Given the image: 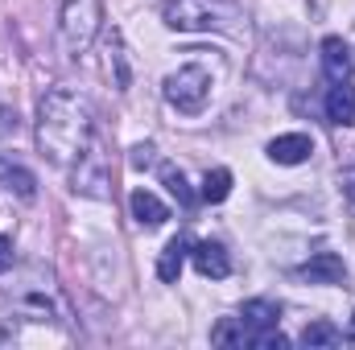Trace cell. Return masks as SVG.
Segmentation results:
<instances>
[{
  "mask_svg": "<svg viewBox=\"0 0 355 350\" xmlns=\"http://www.w3.org/2000/svg\"><path fill=\"white\" fill-rule=\"evenodd\" d=\"M297 272H302V280H310V284H343V280H347V268H343V260H339L335 252H314Z\"/></svg>",
  "mask_w": 355,
  "mask_h": 350,
  "instance_id": "ba28073f",
  "label": "cell"
},
{
  "mask_svg": "<svg viewBox=\"0 0 355 350\" xmlns=\"http://www.w3.org/2000/svg\"><path fill=\"white\" fill-rule=\"evenodd\" d=\"M327 120L339 128H355V87L347 83H331L327 91Z\"/></svg>",
  "mask_w": 355,
  "mask_h": 350,
  "instance_id": "8fae6325",
  "label": "cell"
},
{
  "mask_svg": "<svg viewBox=\"0 0 355 350\" xmlns=\"http://www.w3.org/2000/svg\"><path fill=\"white\" fill-rule=\"evenodd\" d=\"M314 153V140L306 132H285L277 140H268V161L272 165H306Z\"/></svg>",
  "mask_w": 355,
  "mask_h": 350,
  "instance_id": "52a82bcc",
  "label": "cell"
},
{
  "mask_svg": "<svg viewBox=\"0 0 355 350\" xmlns=\"http://www.w3.org/2000/svg\"><path fill=\"white\" fill-rule=\"evenodd\" d=\"M211 342H215V347H252V334L244 330L240 317H227V322H219V326L211 330Z\"/></svg>",
  "mask_w": 355,
  "mask_h": 350,
  "instance_id": "5bb4252c",
  "label": "cell"
},
{
  "mask_svg": "<svg viewBox=\"0 0 355 350\" xmlns=\"http://www.w3.org/2000/svg\"><path fill=\"white\" fill-rule=\"evenodd\" d=\"M211 75H207V66H198V62H186V66H178L166 75V83H162V95H166V103L174 107L178 116H202L207 111V103H211Z\"/></svg>",
  "mask_w": 355,
  "mask_h": 350,
  "instance_id": "277c9868",
  "label": "cell"
},
{
  "mask_svg": "<svg viewBox=\"0 0 355 350\" xmlns=\"http://www.w3.org/2000/svg\"><path fill=\"white\" fill-rule=\"evenodd\" d=\"M145 165H153V145H137L132 149V169H145Z\"/></svg>",
  "mask_w": 355,
  "mask_h": 350,
  "instance_id": "7402d4cb",
  "label": "cell"
},
{
  "mask_svg": "<svg viewBox=\"0 0 355 350\" xmlns=\"http://www.w3.org/2000/svg\"><path fill=\"white\" fill-rule=\"evenodd\" d=\"M128 206H132V219H137L145 231H157V227H166V219H170V206H166L153 190H132Z\"/></svg>",
  "mask_w": 355,
  "mask_h": 350,
  "instance_id": "9c48e42d",
  "label": "cell"
},
{
  "mask_svg": "<svg viewBox=\"0 0 355 350\" xmlns=\"http://www.w3.org/2000/svg\"><path fill=\"white\" fill-rule=\"evenodd\" d=\"M0 190L12 194L17 202H33L37 198V177L29 174L21 161H12L8 153H0Z\"/></svg>",
  "mask_w": 355,
  "mask_h": 350,
  "instance_id": "8992f818",
  "label": "cell"
},
{
  "mask_svg": "<svg viewBox=\"0 0 355 350\" xmlns=\"http://www.w3.org/2000/svg\"><path fill=\"white\" fill-rule=\"evenodd\" d=\"M12 260H17V248H12V235H0V276L12 268Z\"/></svg>",
  "mask_w": 355,
  "mask_h": 350,
  "instance_id": "44dd1931",
  "label": "cell"
},
{
  "mask_svg": "<svg viewBox=\"0 0 355 350\" xmlns=\"http://www.w3.org/2000/svg\"><path fill=\"white\" fill-rule=\"evenodd\" d=\"M186 256H190V239H186V235H174V239L162 248V256H157V276H162L166 284H178Z\"/></svg>",
  "mask_w": 355,
  "mask_h": 350,
  "instance_id": "7c38bea8",
  "label": "cell"
},
{
  "mask_svg": "<svg viewBox=\"0 0 355 350\" xmlns=\"http://www.w3.org/2000/svg\"><path fill=\"white\" fill-rule=\"evenodd\" d=\"M107 46H112V66H116V87L128 91V62H124V46H120V33L112 29V37H107Z\"/></svg>",
  "mask_w": 355,
  "mask_h": 350,
  "instance_id": "e0dca14e",
  "label": "cell"
},
{
  "mask_svg": "<svg viewBox=\"0 0 355 350\" xmlns=\"http://www.w3.org/2000/svg\"><path fill=\"white\" fill-rule=\"evenodd\" d=\"M103 29V0H62L58 4V37L71 58H83Z\"/></svg>",
  "mask_w": 355,
  "mask_h": 350,
  "instance_id": "3957f363",
  "label": "cell"
},
{
  "mask_svg": "<svg viewBox=\"0 0 355 350\" xmlns=\"http://www.w3.org/2000/svg\"><path fill=\"white\" fill-rule=\"evenodd\" d=\"M162 177H166V185H170V194H174L182 206H190L194 202V194H190V185H186V177H182V169H174V165H166L162 169Z\"/></svg>",
  "mask_w": 355,
  "mask_h": 350,
  "instance_id": "ac0fdd59",
  "label": "cell"
},
{
  "mask_svg": "<svg viewBox=\"0 0 355 350\" xmlns=\"http://www.w3.org/2000/svg\"><path fill=\"white\" fill-rule=\"evenodd\" d=\"M232 194V169H207V177H202V190H198V198L202 202H223Z\"/></svg>",
  "mask_w": 355,
  "mask_h": 350,
  "instance_id": "9a60e30c",
  "label": "cell"
},
{
  "mask_svg": "<svg viewBox=\"0 0 355 350\" xmlns=\"http://www.w3.org/2000/svg\"><path fill=\"white\" fill-rule=\"evenodd\" d=\"M352 334H355V317H352Z\"/></svg>",
  "mask_w": 355,
  "mask_h": 350,
  "instance_id": "603a6c76",
  "label": "cell"
},
{
  "mask_svg": "<svg viewBox=\"0 0 355 350\" xmlns=\"http://www.w3.org/2000/svg\"><path fill=\"white\" fill-rule=\"evenodd\" d=\"M190 260H194V272L207 276V280H223V276H232V256H227L223 243H215V239L190 243Z\"/></svg>",
  "mask_w": 355,
  "mask_h": 350,
  "instance_id": "5b68a950",
  "label": "cell"
},
{
  "mask_svg": "<svg viewBox=\"0 0 355 350\" xmlns=\"http://www.w3.org/2000/svg\"><path fill=\"white\" fill-rule=\"evenodd\" d=\"M339 194H343L347 210L355 214V165H347V169H339Z\"/></svg>",
  "mask_w": 355,
  "mask_h": 350,
  "instance_id": "d6986e66",
  "label": "cell"
},
{
  "mask_svg": "<svg viewBox=\"0 0 355 350\" xmlns=\"http://www.w3.org/2000/svg\"><path fill=\"white\" fill-rule=\"evenodd\" d=\"M252 347H261V350H285V347H289V338L272 326V330H265V334H257V338H252Z\"/></svg>",
  "mask_w": 355,
  "mask_h": 350,
  "instance_id": "ffe728a7",
  "label": "cell"
},
{
  "mask_svg": "<svg viewBox=\"0 0 355 350\" xmlns=\"http://www.w3.org/2000/svg\"><path fill=\"white\" fill-rule=\"evenodd\" d=\"M322 75L331 83H347L352 79V50L343 37H322Z\"/></svg>",
  "mask_w": 355,
  "mask_h": 350,
  "instance_id": "30bf717a",
  "label": "cell"
},
{
  "mask_svg": "<svg viewBox=\"0 0 355 350\" xmlns=\"http://www.w3.org/2000/svg\"><path fill=\"white\" fill-rule=\"evenodd\" d=\"M339 338H343V334H339L331 322H310V326L302 330V347H310V350L314 347H339Z\"/></svg>",
  "mask_w": 355,
  "mask_h": 350,
  "instance_id": "2e32d148",
  "label": "cell"
},
{
  "mask_svg": "<svg viewBox=\"0 0 355 350\" xmlns=\"http://www.w3.org/2000/svg\"><path fill=\"white\" fill-rule=\"evenodd\" d=\"M240 322H244V330L257 338V334H265L277 326V305L265 301V297H257V301H244V309H240Z\"/></svg>",
  "mask_w": 355,
  "mask_h": 350,
  "instance_id": "4fadbf2b",
  "label": "cell"
},
{
  "mask_svg": "<svg viewBox=\"0 0 355 350\" xmlns=\"http://www.w3.org/2000/svg\"><path fill=\"white\" fill-rule=\"evenodd\" d=\"M99 140L95 128V107L83 91L75 87H50L37 103V149L42 157L71 174Z\"/></svg>",
  "mask_w": 355,
  "mask_h": 350,
  "instance_id": "6da1fadb",
  "label": "cell"
},
{
  "mask_svg": "<svg viewBox=\"0 0 355 350\" xmlns=\"http://www.w3.org/2000/svg\"><path fill=\"white\" fill-rule=\"evenodd\" d=\"M162 21L178 33H240L244 8L236 0H162Z\"/></svg>",
  "mask_w": 355,
  "mask_h": 350,
  "instance_id": "7a4b0ae2",
  "label": "cell"
}]
</instances>
